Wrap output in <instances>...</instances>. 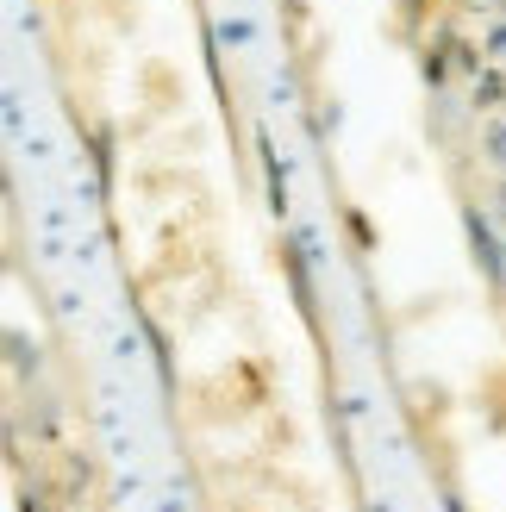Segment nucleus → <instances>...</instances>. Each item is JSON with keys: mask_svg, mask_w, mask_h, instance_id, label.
<instances>
[{"mask_svg": "<svg viewBox=\"0 0 506 512\" xmlns=\"http://www.w3.org/2000/svg\"><path fill=\"white\" fill-rule=\"evenodd\" d=\"M475 157H482L494 175H506V113L482 119V132H475Z\"/></svg>", "mask_w": 506, "mask_h": 512, "instance_id": "1", "label": "nucleus"}, {"mask_svg": "<svg viewBox=\"0 0 506 512\" xmlns=\"http://www.w3.org/2000/svg\"><path fill=\"white\" fill-rule=\"evenodd\" d=\"M7 363H13V375H38V363H44V356H38V338H25L19 325L7 331Z\"/></svg>", "mask_w": 506, "mask_h": 512, "instance_id": "2", "label": "nucleus"}, {"mask_svg": "<svg viewBox=\"0 0 506 512\" xmlns=\"http://www.w3.org/2000/svg\"><path fill=\"white\" fill-rule=\"evenodd\" d=\"M213 38H219L225 50H250V44H257V25H250V19H238V13H225V19L213 25Z\"/></svg>", "mask_w": 506, "mask_h": 512, "instance_id": "3", "label": "nucleus"}, {"mask_svg": "<svg viewBox=\"0 0 506 512\" xmlns=\"http://www.w3.org/2000/svg\"><path fill=\"white\" fill-rule=\"evenodd\" d=\"M482 57H488V63H500V57H506V13H494L488 38H482Z\"/></svg>", "mask_w": 506, "mask_h": 512, "instance_id": "4", "label": "nucleus"}, {"mask_svg": "<svg viewBox=\"0 0 506 512\" xmlns=\"http://www.w3.org/2000/svg\"><path fill=\"white\" fill-rule=\"evenodd\" d=\"M506 100V82L500 75H482V82H475V107H500Z\"/></svg>", "mask_w": 506, "mask_h": 512, "instance_id": "5", "label": "nucleus"}, {"mask_svg": "<svg viewBox=\"0 0 506 512\" xmlns=\"http://www.w3.org/2000/svg\"><path fill=\"white\" fill-rule=\"evenodd\" d=\"M488 219L506 225V175H494V188H488Z\"/></svg>", "mask_w": 506, "mask_h": 512, "instance_id": "6", "label": "nucleus"}, {"mask_svg": "<svg viewBox=\"0 0 506 512\" xmlns=\"http://www.w3.org/2000/svg\"><path fill=\"white\" fill-rule=\"evenodd\" d=\"M475 13H506V0H469Z\"/></svg>", "mask_w": 506, "mask_h": 512, "instance_id": "7", "label": "nucleus"}]
</instances>
